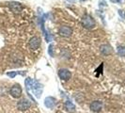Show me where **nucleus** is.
I'll return each instance as SVG.
<instances>
[{"instance_id": "9b49d317", "label": "nucleus", "mask_w": 125, "mask_h": 113, "mask_svg": "<svg viewBox=\"0 0 125 113\" xmlns=\"http://www.w3.org/2000/svg\"><path fill=\"white\" fill-rule=\"evenodd\" d=\"M44 105L48 108H53V107L56 106V99L54 97H46L45 100H44Z\"/></svg>"}, {"instance_id": "f03ea898", "label": "nucleus", "mask_w": 125, "mask_h": 113, "mask_svg": "<svg viewBox=\"0 0 125 113\" xmlns=\"http://www.w3.org/2000/svg\"><path fill=\"white\" fill-rule=\"evenodd\" d=\"M81 24L87 29H92L93 27H95V25H96V23H95L94 19L90 15H88V14H85L82 17Z\"/></svg>"}, {"instance_id": "4468645a", "label": "nucleus", "mask_w": 125, "mask_h": 113, "mask_svg": "<svg viewBox=\"0 0 125 113\" xmlns=\"http://www.w3.org/2000/svg\"><path fill=\"white\" fill-rule=\"evenodd\" d=\"M18 74H20V75H25V72H23V73H19V72H8V73H7V75L10 76V77H11V78H13V77H15Z\"/></svg>"}, {"instance_id": "7ed1b4c3", "label": "nucleus", "mask_w": 125, "mask_h": 113, "mask_svg": "<svg viewBox=\"0 0 125 113\" xmlns=\"http://www.w3.org/2000/svg\"><path fill=\"white\" fill-rule=\"evenodd\" d=\"M9 4V8L10 10L12 11L13 13H20L22 11H23V5L20 3V2H17V1H10L8 3Z\"/></svg>"}, {"instance_id": "0eeeda50", "label": "nucleus", "mask_w": 125, "mask_h": 113, "mask_svg": "<svg viewBox=\"0 0 125 113\" xmlns=\"http://www.w3.org/2000/svg\"><path fill=\"white\" fill-rule=\"evenodd\" d=\"M58 76L64 81H68L72 77V73L67 69H60L58 71Z\"/></svg>"}, {"instance_id": "1a4fd4ad", "label": "nucleus", "mask_w": 125, "mask_h": 113, "mask_svg": "<svg viewBox=\"0 0 125 113\" xmlns=\"http://www.w3.org/2000/svg\"><path fill=\"white\" fill-rule=\"evenodd\" d=\"M102 107H103V103L101 101H93L90 104V109L93 112H100Z\"/></svg>"}, {"instance_id": "6e6552de", "label": "nucleus", "mask_w": 125, "mask_h": 113, "mask_svg": "<svg viewBox=\"0 0 125 113\" xmlns=\"http://www.w3.org/2000/svg\"><path fill=\"white\" fill-rule=\"evenodd\" d=\"M31 106V104H30V102L28 100H26V99H22V100H20L17 103V107H18V109L20 110H22V111H25L26 109H28L29 107Z\"/></svg>"}, {"instance_id": "f8f14e48", "label": "nucleus", "mask_w": 125, "mask_h": 113, "mask_svg": "<svg viewBox=\"0 0 125 113\" xmlns=\"http://www.w3.org/2000/svg\"><path fill=\"white\" fill-rule=\"evenodd\" d=\"M65 107L68 109V111H71V112L75 110V106L71 102V101H67V102L65 103Z\"/></svg>"}, {"instance_id": "2eb2a0df", "label": "nucleus", "mask_w": 125, "mask_h": 113, "mask_svg": "<svg viewBox=\"0 0 125 113\" xmlns=\"http://www.w3.org/2000/svg\"><path fill=\"white\" fill-rule=\"evenodd\" d=\"M53 47H54V45L53 44H50V46H49V48H48V53H49V55L51 56H54V54H53Z\"/></svg>"}, {"instance_id": "f257e3e1", "label": "nucleus", "mask_w": 125, "mask_h": 113, "mask_svg": "<svg viewBox=\"0 0 125 113\" xmlns=\"http://www.w3.org/2000/svg\"><path fill=\"white\" fill-rule=\"evenodd\" d=\"M25 84L26 91H30L31 90L37 98H41V95H42V90H43V86L40 82L34 81V80H32L30 77H27L25 79Z\"/></svg>"}, {"instance_id": "f3484780", "label": "nucleus", "mask_w": 125, "mask_h": 113, "mask_svg": "<svg viewBox=\"0 0 125 113\" xmlns=\"http://www.w3.org/2000/svg\"><path fill=\"white\" fill-rule=\"evenodd\" d=\"M123 17H124V19H125V11H124V13H123Z\"/></svg>"}, {"instance_id": "423d86ee", "label": "nucleus", "mask_w": 125, "mask_h": 113, "mask_svg": "<svg viewBox=\"0 0 125 113\" xmlns=\"http://www.w3.org/2000/svg\"><path fill=\"white\" fill-rule=\"evenodd\" d=\"M22 88L20 85H14L11 87V89L10 90V94L12 96L13 98H20L22 95Z\"/></svg>"}, {"instance_id": "dca6fc26", "label": "nucleus", "mask_w": 125, "mask_h": 113, "mask_svg": "<svg viewBox=\"0 0 125 113\" xmlns=\"http://www.w3.org/2000/svg\"><path fill=\"white\" fill-rule=\"evenodd\" d=\"M42 30H43V31H44V30H45V29H44V26H43V25H42ZM44 33H45V40H46V39H47V34H48V33H47V32H46V31L44 32Z\"/></svg>"}, {"instance_id": "39448f33", "label": "nucleus", "mask_w": 125, "mask_h": 113, "mask_svg": "<svg viewBox=\"0 0 125 113\" xmlns=\"http://www.w3.org/2000/svg\"><path fill=\"white\" fill-rule=\"evenodd\" d=\"M58 34L61 37L68 38L73 34V29L68 25H61L59 27V29H58Z\"/></svg>"}, {"instance_id": "20e7f679", "label": "nucleus", "mask_w": 125, "mask_h": 113, "mask_svg": "<svg viewBox=\"0 0 125 113\" xmlns=\"http://www.w3.org/2000/svg\"><path fill=\"white\" fill-rule=\"evenodd\" d=\"M28 46H29V48L33 51L39 49L40 46H41V39L39 37H37V36L32 37L31 39L29 40V42H28Z\"/></svg>"}, {"instance_id": "a211bd4d", "label": "nucleus", "mask_w": 125, "mask_h": 113, "mask_svg": "<svg viewBox=\"0 0 125 113\" xmlns=\"http://www.w3.org/2000/svg\"><path fill=\"white\" fill-rule=\"evenodd\" d=\"M80 1H87V0H80Z\"/></svg>"}, {"instance_id": "9d476101", "label": "nucleus", "mask_w": 125, "mask_h": 113, "mask_svg": "<svg viewBox=\"0 0 125 113\" xmlns=\"http://www.w3.org/2000/svg\"><path fill=\"white\" fill-rule=\"evenodd\" d=\"M100 51L103 55L108 56V55H110L112 53V47L109 44H103V45H101Z\"/></svg>"}, {"instance_id": "ddd939ff", "label": "nucleus", "mask_w": 125, "mask_h": 113, "mask_svg": "<svg viewBox=\"0 0 125 113\" xmlns=\"http://www.w3.org/2000/svg\"><path fill=\"white\" fill-rule=\"evenodd\" d=\"M117 51H118L119 56H125V46L124 45H118V47H117Z\"/></svg>"}]
</instances>
